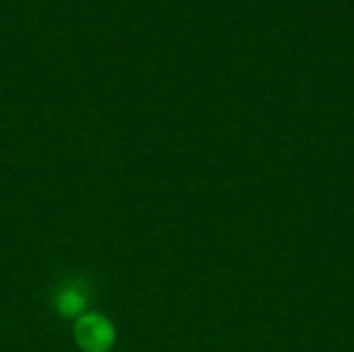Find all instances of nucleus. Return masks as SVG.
Masks as SVG:
<instances>
[{
    "label": "nucleus",
    "mask_w": 354,
    "mask_h": 352,
    "mask_svg": "<svg viewBox=\"0 0 354 352\" xmlns=\"http://www.w3.org/2000/svg\"><path fill=\"white\" fill-rule=\"evenodd\" d=\"M73 336L81 352H110L116 344L114 324L106 315L93 311H85L75 319Z\"/></svg>",
    "instance_id": "f257e3e1"
},
{
    "label": "nucleus",
    "mask_w": 354,
    "mask_h": 352,
    "mask_svg": "<svg viewBox=\"0 0 354 352\" xmlns=\"http://www.w3.org/2000/svg\"><path fill=\"white\" fill-rule=\"evenodd\" d=\"M87 309V293L81 284H64L56 295V311L66 319H77Z\"/></svg>",
    "instance_id": "f03ea898"
}]
</instances>
